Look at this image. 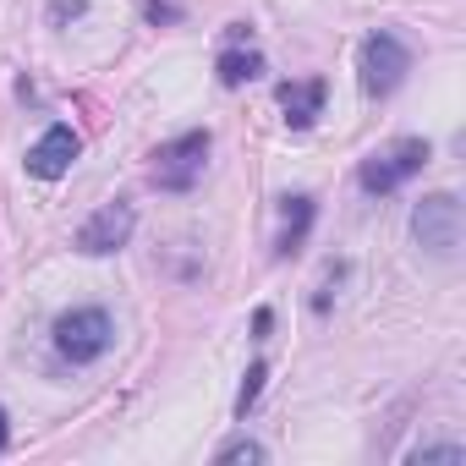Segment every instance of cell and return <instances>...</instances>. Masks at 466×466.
I'll list each match as a JSON object with an SVG mask.
<instances>
[{
  "mask_svg": "<svg viewBox=\"0 0 466 466\" xmlns=\"http://www.w3.org/2000/svg\"><path fill=\"white\" fill-rule=\"evenodd\" d=\"M88 0H50V23H66V17H83Z\"/></svg>",
  "mask_w": 466,
  "mask_h": 466,
  "instance_id": "obj_14",
  "label": "cell"
},
{
  "mask_svg": "<svg viewBox=\"0 0 466 466\" xmlns=\"http://www.w3.org/2000/svg\"><path fill=\"white\" fill-rule=\"evenodd\" d=\"M324 77H302V83H280V110L291 121V132H308L324 116Z\"/></svg>",
  "mask_w": 466,
  "mask_h": 466,
  "instance_id": "obj_8",
  "label": "cell"
},
{
  "mask_svg": "<svg viewBox=\"0 0 466 466\" xmlns=\"http://www.w3.org/2000/svg\"><path fill=\"white\" fill-rule=\"evenodd\" d=\"M269 329H275V313H269V308H258V313H253V335H258V340H264V335H269Z\"/></svg>",
  "mask_w": 466,
  "mask_h": 466,
  "instance_id": "obj_15",
  "label": "cell"
},
{
  "mask_svg": "<svg viewBox=\"0 0 466 466\" xmlns=\"http://www.w3.org/2000/svg\"><path fill=\"white\" fill-rule=\"evenodd\" d=\"M132 230H137V208L132 203H105V208H94L83 225H77V253H88V258H105V253H121L127 242H132Z\"/></svg>",
  "mask_w": 466,
  "mask_h": 466,
  "instance_id": "obj_6",
  "label": "cell"
},
{
  "mask_svg": "<svg viewBox=\"0 0 466 466\" xmlns=\"http://www.w3.org/2000/svg\"><path fill=\"white\" fill-rule=\"evenodd\" d=\"M208 148H214L208 132H181V137L159 143V154H154V165H148V181H154L159 192H192L198 176H203V165H208Z\"/></svg>",
  "mask_w": 466,
  "mask_h": 466,
  "instance_id": "obj_3",
  "label": "cell"
},
{
  "mask_svg": "<svg viewBox=\"0 0 466 466\" xmlns=\"http://www.w3.org/2000/svg\"><path fill=\"white\" fill-rule=\"evenodd\" d=\"M461 198L455 192H428L417 208H411V242L428 253V258H455L461 253Z\"/></svg>",
  "mask_w": 466,
  "mask_h": 466,
  "instance_id": "obj_1",
  "label": "cell"
},
{
  "mask_svg": "<svg viewBox=\"0 0 466 466\" xmlns=\"http://www.w3.org/2000/svg\"><path fill=\"white\" fill-rule=\"evenodd\" d=\"M406 461H411V466H461L466 450H461V444H422V450H411Z\"/></svg>",
  "mask_w": 466,
  "mask_h": 466,
  "instance_id": "obj_12",
  "label": "cell"
},
{
  "mask_svg": "<svg viewBox=\"0 0 466 466\" xmlns=\"http://www.w3.org/2000/svg\"><path fill=\"white\" fill-rule=\"evenodd\" d=\"M433 159V148L422 143V137H395V143H384V148H373L362 165H357V181H362V192H400L422 165Z\"/></svg>",
  "mask_w": 466,
  "mask_h": 466,
  "instance_id": "obj_2",
  "label": "cell"
},
{
  "mask_svg": "<svg viewBox=\"0 0 466 466\" xmlns=\"http://www.w3.org/2000/svg\"><path fill=\"white\" fill-rule=\"evenodd\" d=\"M214 66H219V83H225V88H242V83H253V77L264 72V56H258L253 45H248V50H242V45H230V50H219Z\"/></svg>",
  "mask_w": 466,
  "mask_h": 466,
  "instance_id": "obj_10",
  "label": "cell"
},
{
  "mask_svg": "<svg viewBox=\"0 0 466 466\" xmlns=\"http://www.w3.org/2000/svg\"><path fill=\"white\" fill-rule=\"evenodd\" d=\"M264 379H269V368H264V362H253V368H248V379H242V390H237V417H242V422H248V411L258 406Z\"/></svg>",
  "mask_w": 466,
  "mask_h": 466,
  "instance_id": "obj_11",
  "label": "cell"
},
{
  "mask_svg": "<svg viewBox=\"0 0 466 466\" xmlns=\"http://www.w3.org/2000/svg\"><path fill=\"white\" fill-rule=\"evenodd\" d=\"M214 461H269V450L258 439H230V444L214 450Z\"/></svg>",
  "mask_w": 466,
  "mask_h": 466,
  "instance_id": "obj_13",
  "label": "cell"
},
{
  "mask_svg": "<svg viewBox=\"0 0 466 466\" xmlns=\"http://www.w3.org/2000/svg\"><path fill=\"white\" fill-rule=\"evenodd\" d=\"M357 72H362V88H368L373 99H390V94L406 83V72H411V50H406L395 34H373V39L362 45Z\"/></svg>",
  "mask_w": 466,
  "mask_h": 466,
  "instance_id": "obj_5",
  "label": "cell"
},
{
  "mask_svg": "<svg viewBox=\"0 0 466 466\" xmlns=\"http://www.w3.org/2000/svg\"><path fill=\"white\" fill-rule=\"evenodd\" d=\"M110 340H116V324L105 308H72L56 319V351L66 362H99L110 351Z\"/></svg>",
  "mask_w": 466,
  "mask_h": 466,
  "instance_id": "obj_4",
  "label": "cell"
},
{
  "mask_svg": "<svg viewBox=\"0 0 466 466\" xmlns=\"http://www.w3.org/2000/svg\"><path fill=\"white\" fill-rule=\"evenodd\" d=\"M77 154H83V137L72 132V127H50L34 148H28V176H39V181H61L72 165H77Z\"/></svg>",
  "mask_w": 466,
  "mask_h": 466,
  "instance_id": "obj_7",
  "label": "cell"
},
{
  "mask_svg": "<svg viewBox=\"0 0 466 466\" xmlns=\"http://www.w3.org/2000/svg\"><path fill=\"white\" fill-rule=\"evenodd\" d=\"M308 230H313V198L297 192L280 203V237H275V258H297L302 242H308Z\"/></svg>",
  "mask_w": 466,
  "mask_h": 466,
  "instance_id": "obj_9",
  "label": "cell"
},
{
  "mask_svg": "<svg viewBox=\"0 0 466 466\" xmlns=\"http://www.w3.org/2000/svg\"><path fill=\"white\" fill-rule=\"evenodd\" d=\"M6 444H12V428H6V406H0V455H6Z\"/></svg>",
  "mask_w": 466,
  "mask_h": 466,
  "instance_id": "obj_16",
  "label": "cell"
}]
</instances>
